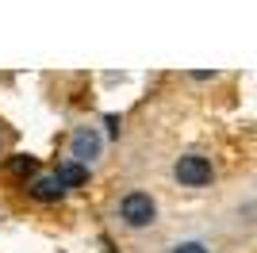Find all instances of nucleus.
Returning a JSON list of instances; mask_svg holds the SVG:
<instances>
[{
	"label": "nucleus",
	"instance_id": "obj_6",
	"mask_svg": "<svg viewBox=\"0 0 257 253\" xmlns=\"http://www.w3.org/2000/svg\"><path fill=\"white\" fill-rule=\"evenodd\" d=\"M8 173L12 177H35V173H39V161H35L31 154H12L8 158Z\"/></svg>",
	"mask_w": 257,
	"mask_h": 253
},
{
	"label": "nucleus",
	"instance_id": "obj_8",
	"mask_svg": "<svg viewBox=\"0 0 257 253\" xmlns=\"http://www.w3.org/2000/svg\"><path fill=\"white\" fill-rule=\"evenodd\" d=\"M0 146H4V142H0Z\"/></svg>",
	"mask_w": 257,
	"mask_h": 253
},
{
	"label": "nucleus",
	"instance_id": "obj_2",
	"mask_svg": "<svg viewBox=\"0 0 257 253\" xmlns=\"http://www.w3.org/2000/svg\"><path fill=\"white\" fill-rule=\"evenodd\" d=\"M173 177H177L181 188H207L211 177H215V165L204 154H181V158L173 161Z\"/></svg>",
	"mask_w": 257,
	"mask_h": 253
},
{
	"label": "nucleus",
	"instance_id": "obj_4",
	"mask_svg": "<svg viewBox=\"0 0 257 253\" xmlns=\"http://www.w3.org/2000/svg\"><path fill=\"white\" fill-rule=\"evenodd\" d=\"M27 192H31V200H39V203H62L69 188L62 184L58 173H35L31 184H27Z\"/></svg>",
	"mask_w": 257,
	"mask_h": 253
},
{
	"label": "nucleus",
	"instance_id": "obj_3",
	"mask_svg": "<svg viewBox=\"0 0 257 253\" xmlns=\"http://www.w3.org/2000/svg\"><path fill=\"white\" fill-rule=\"evenodd\" d=\"M100 158H104V135H100L96 126H88V123L77 126L73 135H69V161L92 169Z\"/></svg>",
	"mask_w": 257,
	"mask_h": 253
},
{
	"label": "nucleus",
	"instance_id": "obj_1",
	"mask_svg": "<svg viewBox=\"0 0 257 253\" xmlns=\"http://www.w3.org/2000/svg\"><path fill=\"white\" fill-rule=\"evenodd\" d=\"M115 219L123 222L127 230H146V226L158 222V200H154L150 192H142V188H131V192L119 196Z\"/></svg>",
	"mask_w": 257,
	"mask_h": 253
},
{
	"label": "nucleus",
	"instance_id": "obj_7",
	"mask_svg": "<svg viewBox=\"0 0 257 253\" xmlns=\"http://www.w3.org/2000/svg\"><path fill=\"white\" fill-rule=\"evenodd\" d=\"M165 253H211V245L204 238H177V242L165 245Z\"/></svg>",
	"mask_w": 257,
	"mask_h": 253
},
{
	"label": "nucleus",
	"instance_id": "obj_5",
	"mask_svg": "<svg viewBox=\"0 0 257 253\" xmlns=\"http://www.w3.org/2000/svg\"><path fill=\"white\" fill-rule=\"evenodd\" d=\"M58 177H62L65 188H81V184H88V169L77 165V161H65V165L58 169Z\"/></svg>",
	"mask_w": 257,
	"mask_h": 253
}]
</instances>
